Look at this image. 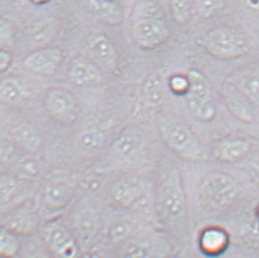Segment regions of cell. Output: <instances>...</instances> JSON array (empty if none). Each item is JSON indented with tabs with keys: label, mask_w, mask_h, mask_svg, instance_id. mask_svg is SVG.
<instances>
[{
	"label": "cell",
	"mask_w": 259,
	"mask_h": 258,
	"mask_svg": "<svg viewBox=\"0 0 259 258\" xmlns=\"http://www.w3.org/2000/svg\"><path fill=\"white\" fill-rule=\"evenodd\" d=\"M131 32L135 44L144 51H154L166 43L170 28L161 7L154 0H139L131 16Z\"/></svg>",
	"instance_id": "1"
},
{
	"label": "cell",
	"mask_w": 259,
	"mask_h": 258,
	"mask_svg": "<svg viewBox=\"0 0 259 258\" xmlns=\"http://www.w3.org/2000/svg\"><path fill=\"white\" fill-rule=\"evenodd\" d=\"M155 204L158 217L166 224L176 223L185 217L187 201L182 176L176 167H171L162 176Z\"/></svg>",
	"instance_id": "2"
},
{
	"label": "cell",
	"mask_w": 259,
	"mask_h": 258,
	"mask_svg": "<svg viewBox=\"0 0 259 258\" xmlns=\"http://www.w3.org/2000/svg\"><path fill=\"white\" fill-rule=\"evenodd\" d=\"M202 45L205 51L217 59H238L249 52L251 43L245 33L231 27H217L205 33Z\"/></svg>",
	"instance_id": "3"
},
{
	"label": "cell",
	"mask_w": 259,
	"mask_h": 258,
	"mask_svg": "<svg viewBox=\"0 0 259 258\" xmlns=\"http://www.w3.org/2000/svg\"><path fill=\"white\" fill-rule=\"evenodd\" d=\"M38 235L49 253L55 258H79L80 243L72 228L59 217L42 223Z\"/></svg>",
	"instance_id": "4"
},
{
	"label": "cell",
	"mask_w": 259,
	"mask_h": 258,
	"mask_svg": "<svg viewBox=\"0 0 259 258\" xmlns=\"http://www.w3.org/2000/svg\"><path fill=\"white\" fill-rule=\"evenodd\" d=\"M160 134L167 146L181 158L187 161L204 160V149L199 139L185 121H166L161 125Z\"/></svg>",
	"instance_id": "5"
},
{
	"label": "cell",
	"mask_w": 259,
	"mask_h": 258,
	"mask_svg": "<svg viewBox=\"0 0 259 258\" xmlns=\"http://www.w3.org/2000/svg\"><path fill=\"white\" fill-rule=\"evenodd\" d=\"M238 193L236 180L225 173H212L200 184V201L204 207L213 211H222L231 206Z\"/></svg>",
	"instance_id": "6"
},
{
	"label": "cell",
	"mask_w": 259,
	"mask_h": 258,
	"mask_svg": "<svg viewBox=\"0 0 259 258\" xmlns=\"http://www.w3.org/2000/svg\"><path fill=\"white\" fill-rule=\"evenodd\" d=\"M78 185L71 177L56 176L40 186L34 200L40 212H59L73 203Z\"/></svg>",
	"instance_id": "7"
},
{
	"label": "cell",
	"mask_w": 259,
	"mask_h": 258,
	"mask_svg": "<svg viewBox=\"0 0 259 258\" xmlns=\"http://www.w3.org/2000/svg\"><path fill=\"white\" fill-rule=\"evenodd\" d=\"M186 77L188 90L185 96L190 111L200 121H212L217 116L218 108L212 98V88L208 79L197 69H191Z\"/></svg>",
	"instance_id": "8"
},
{
	"label": "cell",
	"mask_w": 259,
	"mask_h": 258,
	"mask_svg": "<svg viewBox=\"0 0 259 258\" xmlns=\"http://www.w3.org/2000/svg\"><path fill=\"white\" fill-rule=\"evenodd\" d=\"M110 194L117 205L129 210H140L148 203L147 185L139 176H125L116 179Z\"/></svg>",
	"instance_id": "9"
},
{
	"label": "cell",
	"mask_w": 259,
	"mask_h": 258,
	"mask_svg": "<svg viewBox=\"0 0 259 258\" xmlns=\"http://www.w3.org/2000/svg\"><path fill=\"white\" fill-rule=\"evenodd\" d=\"M43 106L48 115L60 124L72 125L79 118V101L66 89L49 90L43 99Z\"/></svg>",
	"instance_id": "10"
},
{
	"label": "cell",
	"mask_w": 259,
	"mask_h": 258,
	"mask_svg": "<svg viewBox=\"0 0 259 258\" xmlns=\"http://www.w3.org/2000/svg\"><path fill=\"white\" fill-rule=\"evenodd\" d=\"M41 225L42 213L30 199L5 212L1 224L19 236L33 234L38 231Z\"/></svg>",
	"instance_id": "11"
},
{
	"label": "cell",
	"mask_w": 259,
	"mask_h": 258,
	"mask_svg": "<svg viewBox=\"0 0 259 258\" xmlns=\"http://www.w3.org/2000/svg\"><path fill=\"white\" fill-rule=\"evenodd\" d=\"M65 52L59 47L37 48L23 60L24 67L30 72L44 77L54 76L63 64Z\"/></svg>",
	"instance_id": "12"
},
{
	"label": "cell",
	"mask_w": 259,
	"mask_h": 258,
	"mask_svg": "<svg viewBox=\"0 0 259 258\" xmlns=\"http://www.w3.org/2000/svg\"><path fill=\"white\" fill-rule=\"evenodd\" d=\"M88 58L100 68L114 71L118 66V52L110 37L102 33H93L85 42Z\"/></svg>",
	"instance_id": "13"
},
{
	"label": "cell",
	"mask_w": 259,
	"mask_h": 258,
	"mask_svg": "<svg viewBox=\"0 0 259 258\" xmlns=\"http://www.w3.org/2000/svg\"><path fill=\"white\" fill-rule=\"evenodd\" d=\"M29 182L10 171L0 174V211L7 212L28 201Z\"/></svg>",
	"instance_id": "14"
},
{
	"label": "cell",
	"mask_w": 259,
	"mask_h": 258,
	"mask_svg": "<svg viewBox=\"0 0 259 258\" xmlns=\"http://www.w3.org/2000/svg\"><path fill=\"white\" fill-rule=\"evenodd\" d=\"M257 145L254 139L235 137L219 141L213 147V156L226 163H235L249 156Z\"/></svg>",
	"instance_id": "15"
},
{
	"label": "cell",
	"mask_w": 259,
	"mask_h": 258,
	"mask_svg": "<svg viewBox=\"0 0 259 258\" xmlns=\"http://www.w3.org/2000/svg\"><path fill=\"white\" fill-rule=\"evenodd\" d=\"M70 80L79 87H93L104 81L102 69L85 56H77L70 61L69 67Z\"/></svg>",
	"instance_id": "16"
},
{
	"label": "cell",
	"mask_w": 259,
	"mask_h": 258,
	"mask_svg": "<svg viewBox=\"0 0 259 258\" xmlns=\"http://www.w3.org/2000/svg\"><path fill=\"white\" fill-rule=\"evenodd\" d=\"M72 230L79 241L92 239L99 229V214L92 203L82 202L76 207L71 218Z\"/></svg>",
	"instance_id": "17"
},
{
	"label": "cell",
	"mask_w": 259,
	"mask_h": 258,
	"mask_svg": "<svg viewBox=\"0 0 259 258\" xmlns=\"http://www.w3.org/2000/svg\"><path fill=\"white\" fill-rule=\"evenodd\" d=\"M223 99L227 111L236 119L245 123L255 121L254 104L229 82L224 87Z\"/></svg>",
	"instance_id": "18"
},
{
	"label": "cell",
	"mask_w": 259,
	"mask_h": 258,
	"mask_svg": "<svg viewBox=\"0 0 259 258\" xmlns=\"http://www.w3.org/2000/svg\"><path fill=\"white\" fill-rule=\"evenodd\" d=\"M169 78L167 76L166 69H158L149 74L144 79L143 85V98L147 106H161L165 101Z\"/></svg>",
	"instance_id": "19"
},
{
	"label": "cell",
	"mask_w": 259,
	"mask_h": 258,
	"mask_svg": "<svg viewBox=\"0 0 259 258\" xmlns=\"http://www.w3.org/2000/svg\"><path fill=\"white\" fill-rule=\"evenodd\" d=\"M230 243L229 235L220 226H208L199 235V248L209 257H218L226 252Z\"/></svg>",
	"instance_id": "20"
},
{
	"label": "cell",
	"mask_w": 259,
	"mask_h": 258,
	"mask_svg": "<svg viewBox=\"0 0 259 258\" xmlns=\"http://www.w3.org/2000/svg\"><path fill=\"white\" fill-rule=\"evenodd\" d=\"M228 82L259 107V66L252 65L236 71Z\"/></svg>",
	"instance_id": "21"
},
{
	"label": "cell",
	"mask_w": 259,
	"mask_h": 258,
	"mask_svg": "<svg viewBox=\"0 0 259 258\" xmlns=\"http://www.w3.org/2000/svg\"><path fill=\"white\" fill-rule=\"evenodd\" d=\"M112 129V122L110 120L102 121V124L95 125L85 130L78 136L77 145L84 153L93 154L99 152L106 143L110 131Z\"/></svg>",
	"instance_id": "22"
},
{
	"label": "cell",
	"mask_w": 259,
	"mask_h": 258,
	"mask_svg": "<svg viewBox=\"0 0 259 258\" xmlns=\"http://www.w3.org/2000/svg\"><path fill=\"white\" fill-rule=\"evenodd\" d=\"M10 173L28 182H33L42 175L43 166L41 161L34 153L22 152L12 157L9 162Z\"/></svg>",
	"instance_id": "23"
},
{
	"label": "cell",
	"mask_w": 259,
	"mask_h": 258,
	"mask_svg": "<svg viewBox=\"0 0 259 258\" xmlns=\"http://www.w3.org/2000/svg\"><path fill=\"white\" fill-rule=\"evenodd\" d=\"M13 144L21 152L34 153L40 151L43 144L41 134L35 127L23 123L16 126L11 131Z\"/></svg>",
	"instance_id": "24"
},
{
	"label": "cell",
	"mask_w": 259,
	"mask_h": 258,
	"mask_svg": "<svg viewBox=\"0 0 259 258\" xmlns=\"http://www.w3.org/2000/svg\"><path fill=\"white\" fill-rule=\"evenodd\" d=\"M144 143L139 134L133 131L125 132L114 140L111 146V153L119 160H131L139 154Z\"/></svg>",
	"instance_id": "25"
},
{
	"label": "cell",
	"mask_w": 259,
	"mask_h": 258,
	"mask_svg": "<svg viewBox=\"0 0 259 258\" xmlns=\"http://www.w3.org/2000/svg\"><path fill=\"white\" fill-rule=\"evenodd\" d=\"M89 10L108 25H119L123 19V11L115 0H86Z\"/></svg>",
	"instance_id": "26"
},
{
	"label": "cell",
	"mask_w": 259,
	"mask_h": 258,
	"mask_svg": "<svg viewBox=\"0 0 259 258\" xmlns=\"http://www.w3.org/2000/svg\"><path fill=\"white\" fill-rule=\"evenodd\" d=\"M28 96L23 83L14 76L0 79V103L9 106L22 104Z\"/></svg>",
	"instance_id": "27"
},
{
	"label": "cell",
	"mask_w": 259,
	"mask_h": 258,
	"mask_svg": "<svg viewBox=\"0 0 259 258\" xmlns=\"http://www.w3.org/2000/svg\"><path fill=\"white\" fill-rule=\"evenodd\" d=\"M19 237L5 226H0V255L16 257L21 247Z\"/></svg>",
	"instance_id": "28"
},
{
	"label": "cell",
	"mask_w": 259,
	"mask_h": 258,
	"mask_svg": "<svg viewBox=\"0 0 259 258\" xmlns=\"http://www.w3.org/2000/svg\"><path fill=\"white\" fill-rule=\"evenodd\" d=\"M55 27L49 22H42L33 25L28 30L29 40L38 45V48L46 47L49 42H51L55 36Z\"/></svg>",
	"instance_id": "29"
},
{
	"label": "cell",
	"mask_w": 259,
	"mask_h": 258,
	"mask_svg": "<svg viewBox=\"0 0 259 258\" xmlns=\"http://www.w3.org/2000/svg\"><path fill=\"white\" fill-rule=\"evenodd\" d=\"M16 28L11 19L0 17V49L10 51L15 44Z\"/></svg>",
	"instance_id": "30"
},
{
	"label": "cell",
	"mask_w": 259,
	"mask_h": 258,
	"mask_svg": "<svg viewBox=\"0 0 259 258\" xmlns=\"http://www.w3.org/2000/svg\"><path fill=\"white\" fill-rule=\"evenodd\" d=\"M121 258H153V249L144 242H130L123 249Z\"/></svg>",
	"instance_id": "31"
},
{
	"label": "cell",
	"mask_w": 259,
	"mask_h": 258,
	"mask_svg": "<svg viewBox=\"0 0 259 258\" xmlns=\"http://www.w3.org/2000/svg\"><path fill=\"white\" fill-rule=\"evenodd\" d=\"M170 7L177 22L186 23L189 20L192 12L190 0H170Z\"/></svg>",
	"instance_id": "32"
},
{
	"label": "cell",
	"mask_w": 259,
	"mask_h": 258,
	"mask_svg": "<svg viewBox=\"0 0 259 258\" xmlns=\"http://www.w3.org/2000/svg\"><path fill=\"white\" fill-rule=\"evenodd\" d=\"M224 2L225 0H195V7L202 17L208 18L222 8Z\"/></svg>",
	"instance_id": "33"
},
{
	"label": "cell",
	"mask_w": 259,
	"mask_h": 258,
	"mask_svg": "<svg viewBox=\"0 0 259 258\" xmlns=\"http://www.w3.org/2000/svg\"><path fill=\"white\" fill-rule=\"evenodd\" d=\"M168 85H169V89L172 93L178 95H185V93L188 90V79L187 77L185 76L176 75L169 78Z\"/></svg>",
	"instance_id": "34"
},
{
	"label": "cell",
	"mask_w": 259,
	"mask_h": 258,
	"mask_svg": "<svg viewBox=\"0 0 259 258\" xmlns=\"http://www.w3.org/2000/svg\"><path fill=\"white\" fill-rule=\"evenodd\" d=\"M13 54L11 51L0 49V75L5 73L13 63Z\"/></svg>",
	"instance_id": "35"
},
{
	"label": "cell",
	"mask_w": 259,
	"mask_h": 258,
	"mask_svg": "<svg viewBox=\"0 0 259 258\" xmlns=\"http://www.w3.org/2000/svg\"><path fill=\"white\" fill-rule=\"evenodd\" d=\"M130 227L125 223H120L111 228V237L115 240L123 239L129 234Z\"/></svg>",
	"instance_id": "36"
},
{
	"label": "cell",
	"mask_w": 259,
	"mask_h": 258,
	"mask_svg": "<svg viewBox=\"0 0 259 258\" xmlns=\"http://www.w3.org/2000/svg\"><path fill=\"white\" fill-rule=\"evenodd\" d=\"M249 165L252 170L259 175V149L252 154L250 159Z\"/></svg>",
	"instance_id": "37"
},
{
	"label": "cell",
	"mask_w": 259,
	"mask_h": 258,
	"mask_svg": "<svg viewBox=\"0 0 259 258\" xmlns=\"http://www.w3.org/2000/svg\"><path fill=\"white\" fill-rule=\"evenodd\" d=\"M30 258H55L50 253H43V252H38V253H34Z\"/></svg>",
	"instance_id": "38"
},
{
	"label": "cell",
	"mask_w": 259,
	"mask_h": 258,
	"mask_svg": "<svg viewBox=\"0 0 259 258\" xmlns=\"http://www.w3.org/2000/svg\"><path fill=\"white\" fill-rule=\"evenodd\" d=\"M34 4H37V5H41V4H45L50 2L51 0H30Z\"/></svg>",
	"instance_id": "39"
},
{
	"label": "cell",
	"mask_w": 259,
	"mask_h": 258,
	"mask_svg": "<svg viewBox=\"0 0 259 258\" xmlns=\"http://www.w3.org/2000/svg\"><path fill=\"white\" fill-rule=\"evenodd\" d=\"M256 217H257V219H258L259 221V206L257 207V209H256Z\"/></svg>",
	"instance_id": "40"
},
{
	"label": "cell",
	"mask_w": 259,
	"mask_h": 258,
	"mask_svg": "<svg viewBox=\"0 0 259 258\" xmlns=\"http://www.w3.org/2000/svg\"><path fill=\"white\" fill-rule=\"evenodd\" d=\"M256 187H257V189H258L259 191V179L258 181H257V183H256Z\"/></svg>",
	"instance_id": "41"
},
{
	"label": "cell",
	"mask_w": 259,
	"mask_h": 258,
	"mask_svg": "<svg viewBox=\"0 0 259 258\" xmlns=\"http://www.w3.org/2000/svg\"><path fill=\"white\" fill-rule=\"evenodd\" d=\"M0 258H12V257H7V256H2V255H0Z\"/></svg>",
	"instance_id": "42"
}]
</instances>
